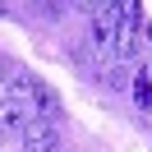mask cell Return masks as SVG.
<instances>
[{"instance_id":"obj_3","label":"cell","mask_w":152,"mask_h":152,"mask_svg":"<svg viewBox=\"0 0 152 152\" xmlns=\"http://www.w3.org/2000/svg\"><path fill=\"white\" fill-rule=\"evenodd\" d=\"M115 28H120V10H115V5H102V10H97V19H92V46H102L106 56H111Z\"/></svg>"},{"instance_id":"obj_2","label":"cell","mask_w":152,"mask_h":152,"mask_svg":"<svg viewBox=\"0 0 152 152\" xmlns=\"http://www.w3.org/2000/svg\"><path fill=\"white\" fill-rule=\"evenodd\" d=\"M19 134H23V152H56L60 148V129L51 120H28Z\"/></svg>"},{"instance_id":"obj_6","label":"cell","mask_w":152,"mask_h":152,"mask_svg":"<svg viewBox=\"0 0 152 152\" xmlns=\"http://www.w3.org/2000/svg\"><path fill=\"white\" fill-rule=\"evenodd\" d=\"M134 106L138 111H152V74H134Z\"/></svg>"},{"instance_id":"obj_4","label":"cell","mask_w":152,"mask_h":152,"mask_svg":"<svg viewBox=\"0 0 152 152\" xmlns=\"http://www.w3.org/2000/svg\"><path fill=\"white\" fill-rule=\"evenodd\" d=\"M37 92H42V83L28 74V69H14V78H10V97L14 102H37Z\"/></svg>"},{"instance_id":"obj_5","label":"cell","mask_w":152,"mask_h":152,"mask_svg":"<svg viewBox=\"0 0 152 152\" xmlns=\"http://www.w3.org/2000/svg\"><path fill=\"white\" fill-rule=\"evenodd\" d=\"M23 124H28L23 102H14V97H0V134H5V129H23Z\"/></svg>"},{"instance_id":"obj_1","label":"cell","mask_w":152,"mask_h":152,"mask_svg":"<svg viewBox=\"0 0 152 152\" xmlns=\"http://www.w3.org/2000/svg\"><path fill=\"white\" fill-rule=\"evenodd\" d=\"M143 37H148V28H138V19H120L115 42H111V60H134L143 51Z\"/></svg>"},{"instance_id":"obj_7","label":"cell","mask_w":152,"mask_h":152,"mask_svg":"<svg viewBox=\"0 0 152 152\" xmlns=\"http://www.w3.org/2000/svg\"><path fill=\"white\" fill-rule=\"evenodd\" d=\"M37 106H42L46 115H60V102H56V92H51V88H42V92H37Z\"/></svg>"}]
</instances>
